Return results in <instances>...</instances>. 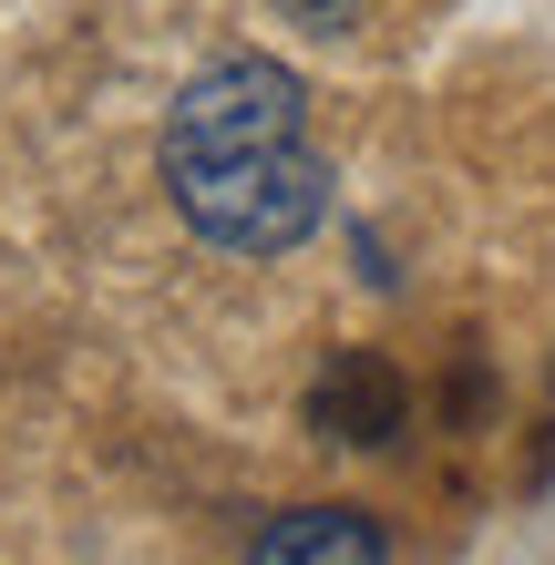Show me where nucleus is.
<instances>
[{
	"instance_id": "39448f33",
	"label": "nucleus",
	"mask_w": 555,
	"mask_h": 565,
	"mask_svg": "<svg viewBox=\"0 0 555 565\" xmlns=\"http://www.w3.org/2000/svg\"><path fill=\"white\" fill-rule=\"evenodd\" d=\"M278 11L309 21V31H350V21H361V0H278Z\"/></svg>"
},
{
	"instance_id": "7ed1b4c3",
	"label": "nucleus",
	"mask_w": 555,
	"mask_h": 565,
	"mask_svg": "<svg viewBox=\"0 0 555 565\" xmlns=\"http://www.w3.org/2000/svg\"><path fill=\"white\" fill-rule=\"evenodd\" d=\"M247 565H391V535L361 504H299L247 545Z\"/></svg>"
},
{
	"instance_id": "f257e3e1",
	"label": "nucleus",
	"mask_w": 555,
	"mask_h": 565,
	"mask_svg": "<svg viewBox=\"0 0 555 565\" xmlns=\"http://www.w3.org/2000/svg\"><path fill=\"white\" fill-rule=\"evenodd\" d=\"M175 216L226 257H288L330 216V164L309 154V135L288 145H226V154H166Z\"/></svg>"
},
{
	"instance_id": "f03ea898",
	"label": "nucleus",
	"mask_w": 555,
	"mask_h": 565,
	"mask_svg": "<svg viewBox=\"0 0 555 565\" xmlns=\"http://www.w3.org/2000/svg\"><path fill=\"white\" fill-rule=\"evenodd\" d=\"M288 135H309V93L288 62H216V73H195L175 93V114H166V154H226V145H288Z\"/></svg>"
},
{
	"instance_id": "20e7f679",
	"label": "nucleus",
	"mask_w": 555,
	"mask_h": 565,
	"mask_svg": "<svg viewBox=\"0 0 555 565\" xmlns=\"http://www.w3.org/2000/svg\"><path fill=\"white\" fill-rule=\"evenodd\" d=\"M309 412H319V431H330V443H391V431H402V381H391L371 350H340Z\"/></svg>"
}]
</instances>
